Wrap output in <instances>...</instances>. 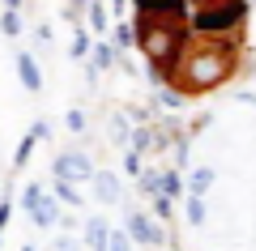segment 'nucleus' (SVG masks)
<instances>
[{
    "label": "nucleus",
    "instance_id": "1",
    "mask_svg": "<svg viewBox=\"0 0 256 251\" xmlns=\"http://www.w3.org/2000/svg\"><path fill=\"white\" fill-rule=\"evenodd\" d=\"M244 13V0H137V38L175 94L201 98L235 77Z\"/></svg>",
    "mask_w": 256,
    "mask_h": 251
}]
</instances>
